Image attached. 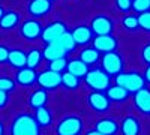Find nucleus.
<instances>
[{"label": "nucleus", "instance_id": "nucleus-1", "mask_svg": "<svg viewBox=\"0 0 150 135\" xmlns=\"http://www.w3.org/2000/svg\"><path fill=\"white\" fill-rule=\"evenodd\" d=\"M9 132L11 135H39L41 126L38 125L35 116L23 113L12 120Z\"/></svg>", "mask_w": 150, "mask_h": 135}, {"label": "nucleus", "instance_id": "nucleus-2", "mask_svg": "<svg viewBox=\"0 0 150 135\" xmlns=\"http://www.w3.org/2000/svg\"><path fill=\"white\" fill-rule=\"evenodd\" d=\"M110 77L111 75H108L102 68H95V69L87 71V74L84 75V81L92 90L105 92L111 86V78Z\"/></svg>", "mask_w": 150, "mask_h": 135}, {"label": "nucleus", "instance_id": "nucleus-3", "mask_svg": "<svg viewBox=\"0 0 150 135\" xmlns=\"http://www.w3.org/2000/svg\"><path fill=\"white\" fill-rule=\"evenodd\" d=\"M116 84L125 87L129 93H135L137 90H140L144 87V77L140 72L131 71V72H120L116 75Z\"/></svg>", "mask_w": 150, "mask_h": 135}, {"label": "nucleus", "instance_id": "nucleus-4", "mask_svg": "<svg viewBox=\"0 0 150 135\" xmlns=\"http://www.w3.org/2000/svg\"><path fill=\"white\" fill-rule=\"evenodd\" d=\"M83 120L78 116H66L56 126L57 135H80L83 132Z\"/></svg>", "mask_w": 150, "mask_h": 135}, {"label": "nucleus", "instance_id": "nucleus-5", "mask_svg": "<svg viewBox=\"0 0 150 135\" xmlns=\"http://www.w3.org/2000/svg\"><path fill=\"white\" fill-rule=\"evenodd\" d=\"M101 63H102V69L108 75H117L123 71V59L116 51L104 53V56L101 57Z\"/></svg>", "mask_w": 150, "mask_h": 135}, {"label": "nucleus", "instance_id": "nucleus-6", "mask_svg": "<svg viewBox=\"0 0 150 135\" xmlns=\"http://www.w3.org/2000/svg\"><path fill=\"white\" fill-rule=\"evenodd\" d=\"M36 83L41 86V89L44 90H56L62 86V74L47 69L44 72H41L36 78Z\"/></svg>", "mask_w": 150, "mask_h": 135}, {"label": "nucleus", "instance_id": "nucleus-7", "mask_svg": "<svg viewBox=\"0 0 150 135\" xmlns=\"http://www.w3.org/2000/svg\"><path fill=\"white\" fill-rule=\"evenodd\" d=\"M87 104L96 113H105L111 107V101L107 96V93L105 92H96V90H93L87 96Z\"/></svg>", "mask_w": 150, "mask_h": 135}, {"label": "nucleus", "instance_id": "nucleus-8", "mask_svg": "<svg viewBox=\"0 0 150 135\" xmlns=\"http://www.w3.org/2000/svg\"><path fill=\"white\" fill-rule=\"evenodd\" d=\"M66 30H68V27L63 21H53V23H50L45 29H42L41 38L45 44H50V42L57 41Z\"/></svg>", "mask_w": 150, "mask_h": 135}, {"label": "nucleus", "instance_id": "nucleus-9", "mask_svg": "<svg viewBox=\"0 0 150 135\" xmlns=\"http://www.w3.org/2000/svg\"><path fill=\"white\" fill-rule=\"evenodd\" d=\"M20 33L24 39H27V41H35V39H39L41 38V35H42V26H41V23L35 20V18H29L26 20L23 24H21V27H20Z\"/></svg>", "mask_w": 150, "mask_h": 135}, {"label": "nucleus", "instance_id": "nucleus-10", "mask_svg": "<svg viewBox=\"0 0 150 135\" xmlns=\"http://www.w3.org/2000/svg\"><path fill=\"white\" fill-rule=\"evenodd\" d=\"M90 29L96 36L98 35H111L112 29H114V23L107 15H98L92 20Z\"/></svg>", "mask_w": 150, "mask_h": 135}, {"label": "nucleus", "instance_id": "nucleus-11", "mask_svg": "<svg viewBox=\"0 0 150 135\" xmlns=\"http://www.w3.org/2000/svg\"><path fill=\"white\" fill-rule=\"evenodd\" d=\"M99 53H108V51H116L117 48V39L112 35H98L93 39V45Z\"/></svg>", "mask_w": 150, "mask_h": 135}, {"label": "nucleus", "instance_id": "nucleus-12", "mask_svg": "<svg viewBox=\"0 0 150 135\" xmlns=\"http://www.w3.org/2000/svg\"><path fill=\"white\" fill-rule=\"evenodd\" d=\"M51 9H53L51 0H30L29 6H27L29 14L32 17H35V18H39V17H44V15L50 14Z\"/></svg>", "mask_w": 150, "mask_h": 135}, {"label": "nucleus", "instance_id": "nucleus-13", "mask_svg": "<svg viewBox=\"0 0 150 135\" xmlns=\"http://www.w3.org/2000/svg\"><path fill=\"white\" fill-rule=\"evenodd\" d=\"M134 105L143 114H150V90L143 87L134 93Z\"/></svg>", "mask_w": 150, "mask_h": 135}, {"label": "nucleus", "instance_id": "nucleus-14", "mask_svg": "<svg viewBox=\"0 0 150 135\" xmlns=\"http://www.w3.org/2000/svg\"><path fill=\"white\" fill-rule=\"evenodd\" d=\"M119 129L122 135H140L141 132V125L140 120L134 116H126L123 117L122 123L119 125Z\"/></svg>", "mask_w": 150, "mask_h": 135}, {"label": "nucleus", "instance_id": "nucleus-15", "mask_svg": "<svg viewBox=\"0 0 150 135\" xmlns=\"http://www.w3.org/2000/svg\"><path fill=\"white\" fill-rule=\"evenodd\" d=\"M68 53L63 50V47H62L57 41L54 42H50V44H45V48L42 51V57L48 62H51V60H56V59H62V57H66Z\"/></svg>", "mask_w": 150, "mask_h": 135}, {"label": "nucleus", "instance_id": "nucleus-16", "mask_svg": "<svg viewBox=\"0 0 150 135\" xmlns=\"http://www.w3.org/2000/svg\"><path fill=\"white\" fill-rule=\"evenodd\" d=\"M36 72L35 69L32 68H27V66H24L21 68L18 72H17V75H15V83L23 86V87H30V86H33L36 83Z\"/></svg>", "mask_w": 150, "mask_h": 135}, {"label": "nucleus", "instance_id": "nucleus-17", "mask_svg": "<svg viewBox=\"0 0 150 135\" xmlns=\"http://www.w3.org/2000/svg\"><path fill=\"white\" fill-rule=\"evenodd\" d=\"M95 129L99 131L101 134H104V135H116L119 132V123L116 120L110 119V117H104V119L96 122Z\"/></svg>", "mask_w": 150, "mask_h": 135}, {"label": "nucleus", "instance_id": "nucleus-18", "mask_svg": "<svg viewBox=\"0 0 150 135\" xmlns=\"http://www.w3.org/2000/svg\"><path fill=\"white\" fill-rule=\"evenodd\" d=\"M71 33H72L74 41H75L77 45H86L93 39V32L87 26H78V27H75L74 32H71Z\"/></svg>", "mask_w": 150, "mask_h": 135}, {"label": "nucleus", "instance_id": "nucleus-19", "mask_svg": "<svg viewBox=\"0 0 150 135\" xmlns=\"http://www.w3.org/2000/svg\"><path fill=\"white\" fill-rule=\"evenodd\" d=\"M105 92H107V96L110 98L111 102H123V101H126L129 98V95H131L126 89L122 87V86H119V84L110 86Z\"/></svg>", "mask_w": 150, "mask_h": 135}, {"label": "nucleus", "instance_id": "nucleus-20", "mask_svg": "<svg viewBox=\"0 0 150 135\" xmlns=\"http://www.w3.org/2000/svg\"><path fill=\"white\" fill-rule=\"evenodd\" d=\"M18 23H20V14H17L14 11H6L3 17L0 18V29L12 30L18 26Z\"/></svg>", "mask_w": 150, "mask_h": 135}, {"label": "nucleus", "instance_id": "nucleus-21", "mask_svg": "<svg viewBox=\"0 0 150 135\" xmlns=\"http://www.w3.org/2000/svg\"><path fill=\"white\" fill-rule=\"evenodd\" d=\"M80 60L84 62L87 66H92L101 60V53H99L95 47H87L80 53Z\"/></svg>", "mask_w": 150, "mask_h": 135}, {"label": "nucleus", "instance_id": "nucleus-22", "mask_svg": "<svg viewBox=\"0 0 150 135\" xmlns=\"http://www.w3.org/2000/svg\"><path fill=\"white\" fill-rule=\"evenodd\" d=\"M66 69H68V72L72 74V75L78 77V78H84V75L87 74V71H89V66L84 62H81L80 59H74V60H69L68 62Z\"/></svg>", "mask_w": 150, "mask_h": 135}, {"label": "nucleus", "instance_id": "nucleus-23", "mask_svg": "<svg viewBox=\"0 0 150 135\" xmlns=\"http://www.w3.org/2000/svg\"><path fill=\"white\" fill-rule=\"evenodd\" d=\"M35 119L38 122V125H39L41 128H47L51 125L53 122V116H51V111L44 105V107H39L36 108V113H35Z\"/></svg>", "mask_w": 150, "mask_h": 135}, {"label": "nucleus", "instance_id": "nucleus-24", "mask_svg": "<svg viewBox=\"0 0 150 135\" xmlns=\"http://www.w3.org/2000/svg\"><path fill=\"white\" fill-rule=\"evenodd\" d=\"M26 60H27V54L21 51V50H9V56H8V62L14 66V68H24L26 66Z\"/></svg>", "mask_w": 150, "mask_h": 135}, {"label": "nucleus", "instance_id": "nucleus-25", "mask_svg": "<svg viewBox=\"0 0 150 135\" xmlns=\"http://www.w3.org/2000/svg\"><path fill=\"white\" fill-rule=\"evenodd\" d=\"M47 102H48V93L44 89H39V90L33 92L30 95V98H29V105L32 108H35V110L39 108V107L47 105Z\"/></svg>", "mask_w": 150, "mask_h": 135}, {"label": "nucleus", "instance_id": "nucleus-26", "mask_svg": "<svg viewBox=\"0 0 150 135\" xmlns=\"http://www.w3.org/2000/svg\"><path fill=\"white\" fill-rule=\"evenodd\" d=\"M57 42L63 47V50L69 54V53H72L75 48H77V44H75V41H74V36H72V33L71 32H65L63 35L60 36V38L57 39Z\"/></svg>", "mask_w": 150, "mask_h": 135}, {"label": "nucleus", "instance_id": "nucleus-27", "mask_svg": "<svg viewBox=\"0 0 150 135\" xmlns=\"http://www.w3.org/2000/svg\"><path fill=\"white\" fill-rule=\"evenodd\" d=\"M80 80L81 78L72 75V74L68 72V71L62 74V86H65V87L69 89V90H75V89H77L80 86Z\"/></svg>", "mask_w": 150, "mask_h": 135}, {"label": "nucleus", "instance_id": "nucleus-28", "mask_svg": "<svg viewBox=\"0 0 150 135\" xmlns=\"http://www.w3.org/2000/svg\"><path fill=\"white\" fill-rule=\"evenodd\" d=\"M41 60H42V53L39 50H30L29 54H27V60H26V66L27 68H38L41 63Z\"/></svg>", "mask_w": 150, "mask_h": 135}, {"label": "nucleus", "instance_id": "nucleus-29", "mask_svg": "<svg viewBox=\"0 0 150 135\" xmlns=\"http://www.w3.org/2000/svg\"><path fill=\"white\" fill-rule=\"evenodd\" d=\"M66 65H68L66 57H62V59L51 60V62H50L48 69H51V71H56V72H60V74H62L63 71H66Z\"/></svg>", "mask_w": 150, "mask_h": 135}, {"label": "nucleus", "instance_id": "nucleus-30", "mask_svg": "<svg viewBox=\"0 0 150 135\" xmlns=\"http://www.w3.org/2000/svg\"><path fill=\"white\" fill-rule=\"evenodd\" d=\"M15 80H12L9 77H0V90H3V92H14L15 90Z\"/></svg>", "mask_w": 150, "mask_h": 135}, {"label": "nucleus", "instance_id": "nucleus-31", "mask_svg": "<svg viewBox=\"0 0 150 135\" xmlns=\"http://www.w3.org/2000/svg\"><path fill=\"white\" fill-rule=\"evenodd\" d=\"M138 27H141L146 32H150V11L141 12L138 15Z\"/></svg>", "mask_w": 150, "mask_h": 135}, {"label": "nucleus", "instance_id": "nucleus-32", "mask_svg": "<svg viewBox=\"0 0 150 135\" xmlns=\"http://www.w3.org/2000/svg\"><path fill=\"white\" fill-rule=\"evenodd\" d=\"M135 12H146V11H150V0H134L132 2V8Z\"/></svg>", "mask_w": 150, "mask_h": 135}, {"label": "nucleus", "instance_id": "nucleus-33", "mask_svg": "<svg viewBox=\"0 0 150 135\" xmlns=\"http://www.w3.org/2000/svg\"><path fill=\"white\" fill-rule=\"evenodd\" d=\"M123 26L128 30H137L138 29V17L137 15H126L123 18Z\"/></svg>", "mask_w": 150, "mask_h": 135}, {"label": "nucleus", "instance_id": "nucleus-34", "mask_svg": "<svg viewBox=\"0 0 150 135\" xmlns=\"http://www.w3.org/2000/svg\"><path fill=\"white\" fill-rule=\"evenodd\" d=\"M116 6L122 12H128L132 8V0H116Z\"/></svg>", "mask_w": 150, "mask_h": 135}, {"label": "nucleus", "instance_id": "nucleus-35", "mask_svg": "<svg viewBox=\"0 0 150 135\" xmlns=\"http://www.w3.org/2000/svg\"><path fill=\"white\" fill-rule=\"evenodd\" d=\"M141 56H143V60H144V62H146L147 65H150V44L144 45L143 51H141Z\"/></svg>", "mask_w": 150, "mask_h": 135}, {"label": "nucleus", "instance_id": "nucleus-36", "mask_svg": "<svg viewBox=\"0 0 150 135\" xmlns=\"http://www.w3.org/2000/svg\"><path fill=\"white\" fill-rule=\"evenodd\" d=\"M8 102H9V93H8V92H3V90H0V108L6 107Z\"/></svg>", "mask_w": 150, "mask_h": 135}, {"label": "nucleus", "instance_id": "nucleus-37", "mask_svg": "<svg viewBox=\"0 0 150 135\" xmlns=\"http://www.w3.org/2000/svg\"><path fill=\"white\" fill-rule=\"evenodd\" d=\"M8 56H9V50L5 47V45H0V63H3L8 60Z\"/></svg>", "mask_w": 150, "mask_h": 135}, {"label": "nucleus", "instance_id": "nucleus-38", "mask_svg": "<svg viewBox=\"0 0 150 135\" xmlns=\"http://www.w3.org/2000/svg\"><path fill=\"white\" fill-rule=\"evenodd\" d=\"M144 81H146V83H150V65L147 66V69H146V72H144Z\"/></svg>", "mask_w": 150, "mask_h": 135}, {"label": "nucleus", "instance_id": "nucleus-39", "mask_svg": "<svg viewBox=\"0 0 150 135\" xmlns=\"http://www.w3.org/2000/svg\"><path fill=\"white\" fill-rule=\"evenodd\" d=\"M86 135H104V134H101V132L96 131V129H92V131H87Z\"/></svg>", "mask_w": 150, "mask_h": 135}, {"label": "nucleus", "instance_id": "nucleus-40", "mask_svg": "<svg viewBox=\"0 0 150 135\" xmlns=\"http://www.w3.org/2000/svg\"><path fill=\"white\" fill-rule=\"evenodd\" d=\"M0 135H5V126H3L2 120H0Z\"/></svg>", "mask_w": 150, "mask_h": 135}, {"label": "nucleus", "instance_id": "nucleus-41", "mask_svg": "<svg viewBox=\"0 0 150 135\" xmlns=\"http://www.w3.org/2000/svg\"><path fill=\"white\" fill-rule=\"evenodd\" d=\"M3 14H5V9H3L2 6H0V18H2V17H3Z\"/></svg>", "mask_w": 150, "mask_h": 135}, {"label": "nucleus", "instance_id": "nucleus-42", "mask_svg": "<svg viewBox=\"0 0 150 135\" xmlns=\"http://www.w3.org/2000/svg\"><path fill=\"white\" fill-rule=\"evenodd\" d=\"M51 2H53V0H51Z\"/></svg>", "mask_w": 150, "mask_h": 135}]
</instances>
